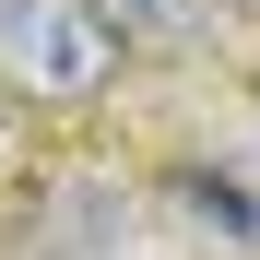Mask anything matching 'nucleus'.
<instances>
[{"instance_id":"1","label":"nucleus","mask_w":260,"mask_h":260,"mask_svg":"<svg viewBox=\"0 0 260 260\" xmlns=\"http://www.w3.org/2000/svg\"><path fill=\"white\" fill-rule=\"evenodd\" d=\"M0 83L36 107H95L118 83V24L95 0H0Z\"/></svg>"},{"instance_id":"2","label":"nucleus","mask_w":260,"mask_h":260,"mask_svg":"<svg viewBox=\"0 0 260 260\" xmlns=\"http://www.w3.org/2000/svg\"><path fill=\"white\" fill-rule=\"evenodd\" d=\"M118 24V48H201L213 24H225V0H95Z\"/></svg>"},{"instance_id":"3","label":"nucleus","mask_w":260,"mask_h":260,"mask_svg":"<svg viewBox=\"0 0 260 260\" xmlns=\"http://www.w3.org/2000/svg\"><path fill=\"white\" fill-rule=\"evenodd\" d=\"M178 201L201 213V225H225V237H248V201H237L225 178H178Z\"/></svg>"},{"instance_id":"4","label":"nucleus","mask_w":260,"mask_h":260,"mask_svg":"<svg viewBox=\"0 0 260 260\" xmlns=\"http://www.w3.org/2000/svg\"><path fill=\"white\" fill-rule=\"evenodd\" d=\"M0 130H12V118H0Z\"/></svg>"}]
</instances>
